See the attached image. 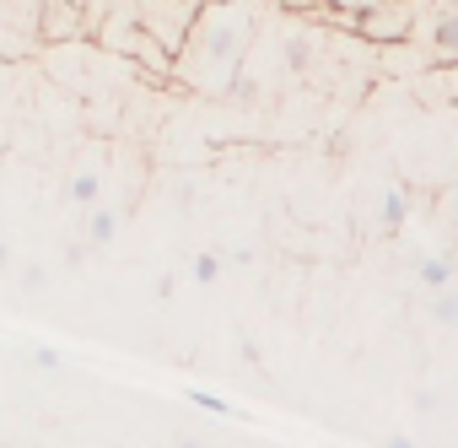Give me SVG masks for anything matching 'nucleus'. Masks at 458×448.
<instances>
[{"label":"nucleus","mask_w":458,"mask_h":448,"mask_svg":"<svg viewBox=\"0 0 458 448\" xmlns=\"http://www.w3.org/2000/svg\"><path fill=\"white\" fill-rule=\"evenodd\" d=\"M404 216H410V194H404V189H388V194H383V228L399 233Z\"/></svg>","instance_id":"obj_1"},{"label":"nucleus","mask_w":458,"mask_h":448,"mask_svg":"<svg viewBox=\"0 0 458 448\" xmlns=\"http://www.w3.org/2000/svg\"><path fill=\"white\" fill-rule=\"evenodd\" d=\"M114 233H119V216H114V211H92V221H87V244L103 249Z\"/></svg>","instance_id":"obj_2"},{"label":"nucleus","mask_w":458,"mask_h":448,"mask_svg":"<svg viewBox=\"0 0 458 448\" xmlns=\"http://www.w3.org/2000/svg\"><path fill=\"white\" fill-rule=\"evenodd\" d=\"M420 281H426L431 292L453 287V260H420Z\"/></svg>","instance_id":"obj_3"},{"label":"nucleus","mask_w":458,"mask_h":448,"mask_svg":"<svg viewBox=\"0 0 458 448\" xmlns=\"http://www.w3.org/2000/svg\"><path fill=\"white\" fill-rule=\"evenodd\" d=\"M98 194H103L98 173H76V178H71V200H76V205H98Z\"/></svg>","instance_id":"obj_4"},{"label":"nucleus","mask_w":458,"mask_h":448,"mask_svg":"<svg viewBox=\"0 0 458 448\" xmlns=\"http://www.w3.org/2000/svg\"><path fill=\"white\" fill-rule=\"evenodd\" d=\"M189 405H199V410H210V416H233V405H226L221 394H210V389H189Z\"/></svg>","instance_id":"obj_5"},{"label":"nucleus","mask_w":458,"mask_h":448,"mask_svg":"<svg viewBox=\"0 0 458 448\" xmlns=\"http://www.w3.org/2000/svg\"><path fill=\"white\" fill-rule=\"evenodd\" d=\"M431 44H437V49H458V17H442L437 33H431Z\"/></svg>","instance_id":"obj_6"},{"label":"nucleus","mask_w":458,"mask_h":448,"mask_svg":"<svg viewBox=\"0 0 458 448\" xmlns=\"http://www.w3.org/2000/svg\"><path fill=\"white\" fill-rule=\"evenodd\" d=\"M216 276H221V260H216V254H199V260H194V281H199V287H210Z\"/></svg>","instance_id":"obj_7"},{"label":"nucleus","mask_w":458,"mask_h":448,"mask_svg":"<svg viewBox=\"0 0 458 448\" xmlns=\"http://www.w3.org/2000/svg\"><path fill=\"white\" fill-rule=\"evenodd\" d=\"M437 319H442V324H453V319H458V297H453L447 287L437 292Z\"/></svg>","instance_id":"obj_8"},{"label":"nucleus","mask_w":458,"mask_h":448,"mask_svg":"<svg viewBox=\"0 0 458 448\" xmlns=\"http://www.w3.org/2000/svg\"><path fill=\"white\" fill-rule=\"evenodd\" d=\"M33 362H38V367H49V373H55V367H60V351H55V346H38V351H33Z\"/></svg>","instance_id":"obj_9"},{"label":"nucleus","mask_w":458,"mask_h":448,"mask_svg":"<svg viewBox=\"0 0 458 448\" xmlns=\"http://www.w3.org/2000/svg\"><path fill=\"white\" fill-rule=\"evenodd\" d=\"M286 60H292V71H308V49H302V44H292Z\"/></svg>","instance_id":"obj_10"},{"label":"nucleus","mask_w":458,"mask_h":448,"mask_svg":"<svg viewBox=\"0 0 458 448\" xmlns=\"http://www.w3.org/2000/svg\"><path fill=\"white\" fill-rule=\"evenodd\" d=\"M22 287H33V292H38V287H44V265H28V271H22Z\"/></svg>","instance_id":"obj_11"},{"label":"nucleus","mask_w":458,"mask_h":448,"mask_svg":"<svg viewBox=\"0 0 458 448\" xmlns=\"http://www.w3.org/2000/svg\"><path fill=\"white\" fill-rule=\"evenodd\" d=\"M173 448H205V443H199V437H178Z\"/></svg>","instance_id":"obj_12"},{"label":"nucleus","mask_w":458,"mask_h":448,"mask_svg":"<svg viewBox=\"0 0 458 448\" xmlns=\"http://www.w3.org/2000/svg\"><path fill=\"white\" fill-rule=\"evenodd\" d=\"M383 448H415V443H410V437H388Z\"/></svg>","instance_id":"obj_13"},{"label":"nucleus","mask_w":458,"mask_h":448,"mask_svg":"<svg viewBox=\"0 0 458 448\" xmlns=\"http://www.w3.org/2000/svg\"><path fill=\"white\" fill-rule=\"evenodd\" d=\"M6 265H12V249H6V244H0V271H6Z\"/></svg>","instance_id":"obj_14"},{"label":"nucleus","mask_w":458,"mask_h":448,"mask_svg":"<svg viewBox=\"0 0 458 448\" xmlns=\"http://www.w3.org/2000/svg\"><path fill=\"white\" fill-rule=\"evenodd\" d=\"M0 448H17V443H0Z\"/></svg>","instance_id":"obj_15"}]
</instances>
